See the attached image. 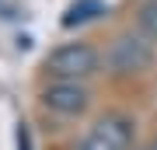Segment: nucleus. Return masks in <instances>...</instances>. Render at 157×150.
Instances as JSON below:
<instances>
[{"mask_svg": "<svg viewBox=\"0 0 157 150\" xmlns=\"http://www.w3.org/2000/svg\"><path fill=\"white\" fill-rule=\"evenodd\" d=\"M157 52H154V39L143 32H126V35H115L112 45L105 52V70L112 77L126 80V77H140L154 67Z\"/></svg>", "mask_w": 157, "mask_h": 150, "instance_id": "nucleus-1", "label": "nucleus"}, {"mask_svg": "<svg viewBox=\"0 0 157 150\" xmlns=\"http://www.w3.org/2000/svg\"><path fill=\"white\" fill-rule=\"evenodd\" d=\"M42 70L56 80H87L101 70V52L91 42H63L42 60Z\"/></svg>", "mask_w": 157, "mask_h": 150, "instance_id": "nucleus-2", "label": "nucleus"}, {"mask_svg": "<svg viewBox=\"0 0 157 150\" xmlns=\"http://www.w3.org/2000/svg\"><path fill=\"white\" fill-rule=\"evenodd\" d=\"M133 136H136V122L126 115V112H108L101 115L91 133L80 140L77 150H129L133 147Z\"/></svg>", "mask_w": 157, "mask_h": 150, "instance_id": "nucleus-3", "label": "nucleus"}, {"mask_svg": "<svg viewBox=\"0 0 157 150\" xmlns=\"http://www.w3.org/2000/svg\"><path fill=\"white\" fill-rule=\"evenodd\" d=\"M42 105L52 115L77 119L91 105V91L84 87V80H56V77H49V84L42 87Z\"/></svg>", "mask_w": 157, "mask_h": 150, "instance_id": "nucleus-4", "label": "nucleus"}, {"mask_svg": "<svg viewBox=\"0 0 157 150\" xmlns=\"http://www.w3.org/2000/svg\"><path fill=\"white\" fill-rule=\"evenodd\" d=\"M98 14H105V4H101V0H77V4H70L67 17H63V28L84 25V21H91V17H98Z\"/></svg>", "mask_w": 157, "mask_h": 150, "instance_id": "nucleus-5", "label": "nucleus"}, {"mask_svg": "<svg viewBox=\"0 0 157 150\" xmlns=\"http://www.w3.org/2000/svg\"><path fill=\"white\" fill-rule=\"evenodd\" d=\"M136 25H140L143 35H150L157 42V0H143V4L136 7Z\"/></svg>", "mask_w": 157, "mask_h": 150, "instance_id": "nucleus-6", "label": "nucleus"}, {"mask_svg": "<svg viewBox=\"0 0 157 150\" xmlns=\"http://www.w3.org/2000/svg\"><path fill=\"white\" fill-rule=\"evenodd\" d=\"M17 150H32V136L25 126H17Z\"/></svg>", "mask_w": 157, "mask_h": 150, "instance_id": "nucleus-7", "label": "nucleus"}, {"mask_svg": "<svg viewBox=\"0 0 157 150\" xmlns=\"http://www.w3.org/2000/svg\"><path fill=\"white\" fill-rule=\"evenodd\" d=\"M140 150H157V140H147V143H143Z\"/></svg>", "mask_w": 157, "mask_h": 150, "instance_id": "nucleus-8", "label": "nucleus"}]
</instances>
